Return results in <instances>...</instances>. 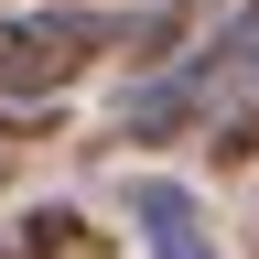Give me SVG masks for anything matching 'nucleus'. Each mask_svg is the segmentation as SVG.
<instances>
[{
	"label": "nucleus",
	"instance_id": "nucleus-1",
	"mask_svg": "<svg viewBox=\"0 0 259 259\" xmlns=\"http://www.w3.org/2000/svg\"><path fill=\"white\" fill-rule=\"evenodd\" d=\"M227 119H259V0L216 32L205 54H184L162 87L130 97V141H162V130H227Z\"/></svg>",
	"mask_w": 259,
	"mask_h": 259
},
{
	"label": "nucleus",
	"instance_id": "nucleus-2",
	"mask_svg": "<svg viewBox=\"0 0 259 259\" xmlns=\"http://www.w3.org/2000/svg\"><path fill=\"white\" fill-rule=\"evenodd\" d=\"M108 44H151V22H119V11H0V97H54Z\"/></svg>",
	"mask_w": 259,
	"mask_h": 259
},
{
	"label": "nucleus",
	"instance_id": "nucleus-3",
	"mask_svg": "<svg viewBox=\"0 0 259 259\" xmlns=\"http://www.w3.org/2000/svg\"><path fill=\"white\" fill-rule=\"evenodd\" d=\"M130 216L151 227V259H216V248H205V216H194V194H173V184H130Z\"/></svg>",
	"mask_w": 259,
	"mask_h": 259
},
{
	"label": "nucleus",
	"instance_id": "nucleus-4",
	"mask_svg": "<svg viewBox=\"0 0 259 259\" xmlns=\"http://www.w3.org/2000/svg\"><path fill=\"white\" fill-rule=\"evenodd\" d=\"M0 259H108V238H97L76 205H32V216H22V238L0 248Z\"/></svg>",
	"mask_w": 259,
	"mask_h": 259
}]
</instances>
